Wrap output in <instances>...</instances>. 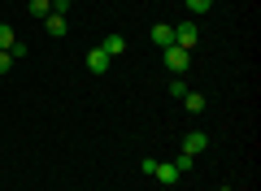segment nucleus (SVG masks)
<instances>
[{
	"label": "nucleus",
	"instance_id": "nucleus-1",
	"mask_svg": "<svg viewBox=\"0 0 261 191\" xmlns=\"http://www.w3.org/2000/svg\"><path fill=\"white\" fill-rule=\"evenodd\" d=\"M161 52H166V65H170L174 74H187V65H192V52H187V48L170 44V48H161Z\"/></svg>",
	"mask_w": 261,
	"mask_h": 191
},
{
	"label": "nucleus",
	"instance_id": "nucleus-2",
	"mask_svg": "<svg viewBox=\"0 0 261 191\" xmlns=\"http://www.w3.org/2000/svg\"><path fill=\"white\" fill-rule=\"evenodd\" d=\"M152 178H157L161 187H174V182L183 178V170H178L174 161H157V170H152Z\"/></svg>",
	"mask_w": 261,
	"mask_h": 191
},
{
	"label": "nucleus",
	"instance_id": "nucleus-3",
	"mask_svg": "<svg viewBox=\"0 0 261 191\" xmlns=\"http://www.w3.org/2000/svg\"><path fill=\"white\" fill-rule=\"evenodd\" d=\"M205 148H209V135H205V130H187V135H183V152H187V156H200Z\"/></svg>",
	"mask_w": 261,
	"mask_h": 191
},
{
	"label": "nucleus",
	"instance_id": "nucleus-4",
	"mask_svg": "<svg viewBox=\"0 0 261 191\" xmlns=\"http://www.w3.org/2000/svg\"><path fill=\"white\" fill-rule=\"evenodd\" d=\"M196 39H200L196 22H183V26H174V44H178V48H187V52H192V48H196Z\"/></svg>",
	"mask_w": 261,
	"mask_h": 191
},
{
	"label": "nucleus",
	"instance_id": "nucleus-5",
	"mask_svg": "<svg viewBox=\"0 0 261 191\" xmlns=\"http://www.w3.org/2000/svg\"><path fill=\"white\" fill-rule=\"evenodd\" d=\"M44 31H48L53 39H61L65 31H70V22H65V13H48V18H44Z\"/></svg>",
	"mask_w": 261,
	"mask_h": 191
},
{
	"label": "nucleus",
	"instance_id": "nucleus-6",
	"mask_svg": "<svg viewBox=\"0 0 261 191\" xmlns=\"http://www.w3.org/2000/svg\"><path fill=\"white\" fill-rule=\"evenodd\" d=\"M100 52L113 61V57H122V52H126V39H122V35H105V39H100Z\"/></svg>",
	"mask_w": 261,
	"mask_h": 191
},
{
	"label": "nucleus",
	"instance_id": "nucleus-7",
	"mask_svg": "<svg viewBox=\"0 0 261 191\" xmlns=\"http://www.w3.org/2000/svg\"><path fill=\"white\" fill-rule=\"evenodd\" d=\"M152 44H157V48H170V44H174V26L157 22V26H152Z\"/></svg>",
	"mask_w": 261,
	"mask_h": 191
},
{
	"label": "nucleus",
	"instance_id": "nucleus-8",
	"mask_svg": "<svg viewBox=\"0 0 261 191\" xmlns=\"http://www.w3.org/2000/svg\"><path fill=\"white\" fill-rule=\"evenodd\" d=\"M87 70H92V74H105V70H109V57H105L100 48H92V52H87Z\"/></svg>",
	"mask_w": 261,
	"mask_h": 191
},
{
	"label": "nucleus",
	"instance_id": "nucleus-9",
	"mask_svg": "<svg viewBox=\"0 0 261 191\" xmlns=\"http://www.w3.org/2000/svg\"><path fill=\"white\" fill-rule=\"evenodd\" d=\"M183 109L187 113H205V96H200V91H187V96H183Z\"/></svg>",
	"mask_w": 261,
	"mask_h": 191
},
{
	"label": "nucleus",
	"instance_id": "nucleus-10",
	"mask_svg": "<svg viewBox=\"0 0 261 191\" xmlns=\"http://www.w3.org/2000/svg\"><path fill=\"white\" fill-rule=\"evenodd\" d=\"M13 44H18V35H13V26H9V22H0V52H9Z\"/></svg>",
	"mask_w": 261,
	"mask_h": 191
},
{
	"label": "nucleus",
	"instance_id": "nucleus-11",
	"mask_svg": "<svg viewBox=\"0 0 261 191\" xmlns=\"http://www.w3.org/2000/svg\"><path fill=\"white\" fill-rule=\"evenodd\" d=\"M53 13V0H31V18H48Z\"/></svg>",
	"mask_w": 261,
	"mask_h": 191
},
{
	"label": "nucleus",
	"instance_id": "nucleus-12",
	"mask_svg": "<svg viewBox=\"0 0 261 191\" xmlns=\"http://www.w3.org/2000/svg\"><path fill=\"white\" fill-rule=\"evenodd\" d=\"M187 9H192L196 18H200V13H209V9H214V0H187Z\"/></svg>",
	"mask_w": 261,
	"mask_h": 191
},
{
	"label": "nucleus",
	"instance_id": "nucleus-13",
	"mask_svg": "<svg viewBox=\"0 0 261 191\" xmlns=\"http://www.w3.org/2000/svg\"><path fill=\"white\" fill-rule=\"evenodd\" d=\"M170 96H178V100H183V96H187V83L174 78V83H170Z\"/></svg>",
	"mask_w": 261,
	"mask_h": 191
},
{
	"label": "nucleus",
	"instance_id": "nucleus-14",
	"mask_svg": "<svg viewBox=\"0 0 261 191\" xmlns=\"http://www.w3.org/2000/svg\"><path fill=\"white\" fill-rule=\"evenodd\" d=\"M27 52H31V48H27V44H22V39H18V44H13V48H9V57H13V61H22V57H27Z\"/></svg>",
	"mask_w": 261,
	"mask_h": 191
},
{
	"label": "nucleus",
	"instance_id": "nucleus-15",
	"mask_svg": "<svg viewBox=\"0 0 261 191\" xmlns=\"http://www.w3.org/2000/svg\"><path fill=\"white\" fill-rule=\"evenodd\" d=\"M174 165H178V170L187 174V170H192V165H196V156H187V152H178V161H174Z\"/></svg>",
	"mask_w": 261,
	"mask_h": 191
},
{
	"label": "nucleus",
	"instance_id": "nucleus-16",
	"mask_svg": "<svg viewBox=\"0 0 261 191\" xmlns=\"http://www.w3.org/2000/svg\"><path fill=\"white\" fill-rule=\"evenodd\" d=\"M9 65H13V57H9V52H0V74H9Z\"/></svg>",
	"mask_w": 261,
	"mask_h": 191
},
{
	"label": "nucleus",
	"instance_id": "nucleus-17",
	"mask_svg": "<svg viewBox=\"0 0 261 191\" xmlns=\"http://www.w3.org/2000/svg\"><path fill=\"white\" fill-rule=\"evenodd\" d=\"M53 13H70V0H53Z\"/></svg>",
	"mask_w": 261,
	"mask_h": 191
}]
</instances>
